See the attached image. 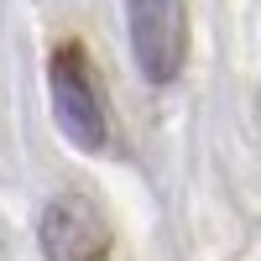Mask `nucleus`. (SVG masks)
I'll use <instances>...</instances> for the list:
<instances>
[{
  "label": "nucleus",
  "instance_id": "nucleus-2",
  "mask_svg": "<svg viewBox=\"0 0 261 261\" xmlns=\"http://www.w3.org/2000/svg\"><path fill=\"white\" fill-rule=\"evenodd\" d=\"M47 94H53V120L79 151L105 146V99L89 73V58L79 47H58L47 58Z\"/></svg>",
  "mask_w": 261,
  "mask_h": 261
},
{
  "label": "nucleus",
  "instance_id": "nucleus-1",
  "mask_svg": "<svg viewBox=\"0 0 261 261\" xmlns=\"http://www.w3.org/2000/svg\"><path fill=\"white\" fill-rule=\"evenodd\" d=\"M130 58L146 84H172L188 58V6L183 0H125Z\"/></svg>",
  "mask_w": 261,
  "mask_h": 261
},
{
  "label": "nucleus",
  "instance_id": "nucleus-3",
  "mask_svg": "<svg viewBox=\"0 0 261 261\" xmlns=\"http://www.w3.org/2000/svg\"><path fill=\"white\" fill-rule=\"evenodd\" d=\"M42 261H115V235L84 193H58L37 220Z\"/></svg>",
  "mask_w": 261,
  "mask_h": 261
}]
</instances>
